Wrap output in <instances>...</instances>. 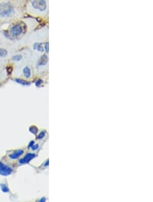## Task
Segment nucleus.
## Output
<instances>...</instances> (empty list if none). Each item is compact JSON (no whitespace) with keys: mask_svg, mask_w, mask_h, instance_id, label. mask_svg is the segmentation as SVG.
Wrapping results in <instances>:
<instances>
[{"mask_svg":"<svg viewBox=\"0 0 153 202\" xmlns=\"http://www.w3.org/2000/svg\"><path fill=\"white\" fill-rule=\"evenodd\" d=\"M30 6L33 11L41 17H46L49 13L48 0H31Z\"/></svg>","mask_w":153,"mask_h":202,"instance_id":"f257e3e1","label":"nucleus"},{"mask_svg":"<svg viewBox=\"0 0 153 202\" xmlns=\"http://www.w3.org/2000/svg\"><path fill=\"white\" fill-rule=\"evenodd\" d=\"M15 8L10 2H3L0 4V17H12L15 14Z\"/></svg>","mask_w":153,"mask_h":202,"instance_id":"f03ea898","label":"nucleus"},{"mask_svg":"<svg viewBox=\"0 0 153 202\" xmlns=\"http://www.w3.org/2000/svg\"><path fill=\"white\" fill-rule=\"evenodd\" d=\"M24 33V27L21 23H17L10 28L9 33H8L10 39L17 38L20 37Z\"/></svg>","mask_w":153,"mask_h":202,"instance_id":"7ed1b4c3","label":"nucleus"},{"mask_svg":"<svg viewBox=\"0 0 153 202\" xmlns=\"http://www.w3.org/2000/svg\"><path fill=\"white\" fill-rule=\"evenodd\" d=\"M12 173V169L10 168L7 165L4 164L2 162H0V175L1 176H9Z\"/></svg>","mask_w":153,"mask_h":202,"instance_id":"20e7f679","label":"nucleus"},{"mask_svg":"<svg viewBox=\"0 0 153 202\" xmlns=\"http://www.w3.org/2000/svg\"><path fill=\"white\" fill-rule=\"evenodd\" d=\"M36 156V154L28 153L23 157V158H22L20 161H19V163H20V164H27V163H29L30 161H31V160L34 159Z\"/></svg>","mask_w":153,"mask_h":202,"instance_id":"39448f33","label":"nucleus"},{"mask_svg":"<svg viewBox=\"0 0 153 202\" xmlns=\"http://www.w3.org/2000/svg\"><path fill=\"white\" fill-rule=\"evenodd\" d=\"M24 152V150H15L12 153L8 155L9 158L10 159H17L18 158H19L22 155H23Z\"/></svg>","mask_w":153,"mask_h":202,"instance_id":"423d86ee","label":"nucleus"},{"mask_svg":"<svg viewBox=\"0 0 153 202\" xmlns=\"http://www.w3.org/2000/svg\"><path fill=\"white\" fill-rule=\"evenodd\" d=\"M48 61H49V58L46 54H43V55L40 57V59L38 60L37 63V65L38 67L41 66H45L47 65Z\"/></svg>","mask_w":153,"mask_h":202,"instance_id":"0eeeda50","label":"nucleus"},{"mask_svg":"<svg viewBox=\"0 0 153 202\" xmlns=\"http://www.w3.org/2000/svg\"><path fill=\"white\" fill-rule=\"evenodd\" d=\"M33 49L35 50H37L38 52L42 53L44 51V47L43 46L42 43L40 42H36L34 43L33 45Z\"/></svg>","mask_w":153,"mask_h":202,"instance_id":"6e6552de","label":"nucleus"},{"mask_svg":"<svg viewBox=\"0 0 153 202\" xmlns=\"http://www.w3.org/2000/svg\"><path fill=\"white\" fill-rule=\"evenodd\" d=\"M23 75L27 78H29L31 76V70L29 66H25L23 69Z\"/></svg>","mask_w":153,"mask_h":202,"instance_id":"1a4fd4ad","label":"nucleus"},{"mask_svg":"<svg viewBox=\"0 0 153 202\" xmlns=\"http://www.w3.org/2000/svg\"><path fill=\"white\" fill-rule=\"evenodd\" d=\"M14 81L18 83V84L19 85H21L22 86H30L31 85V83L29 82H27V81H24V80L23 79H20V78H16L14 79Z\"/></svg>","mask_w":153,"mask_h":202,"instance_id":"9d476101","label":"nucleus"},{"mask_svg":"<svg viewBox=\"0 0 153 202\" xmlns=\"http://www.w3.org/2000/svg\"><path fill=\"white\" fill-rule=\"evenodd\" d=\"M0 187H1L3 193H8L10 191L9 188L6 184H0Z\"/></svg>","mask_w":153,"mask_h":202,"instance_id":"9b49d317","label":"nucleus"},{"mask_svg":"<svg viewBox=\"0 0 153 202\" xmlns=\"http://www.w3.org/2000/svg\"><path fill=\"white\" fill-rule=\"evenodd\" d=\"M23 59V56L21 54H15L13 57H12V59L14 61H20Z\"/></svg>","mask_w":153,"mask_h":202,"instance_id":"f8f14e48","label":"nucleus"},{"mask_svg":"<svg viewBox=\"0 0 153 202\" xmlns=\"http://www.w3.org/2000/svg\"><path fill=\"white\" fill-rule=\"evenodd\" d=\"M7 55H8V51L4 49L0 48V57L4 58V57H6Z\"/></svg>","mask_w":153,"mask_h":202,"instance_id":"ddd939ff","label":"nucleus"},{"mask_svg":"<svg viewBox=\"0 0 153 202\" xmlns=\"http://www.w3.org/2000/svg\"><path fill=\"white\" fill-rule=\"evenodd\" d=\"M29 131L31 133H33L34 135H36L37 133V131H38V129L36 127H35V126H31L29 127Z\"/></svg>","mask_w":153,"mask_h":202,"instance_id":"4468645a","label":"nucleus"},{"mask_svg":"<svg viewBox=\"0 0 153 202\" xmlns=\"http://www.w3.org/2000/svg\"><path fill=\"white\" fill-rule=\"evenodd\" d=\"M46 133V131H42V132H40L39 133V135H38V136H37V140H41V139L44 138V136H45Z\"/></svg>","mask_w":153,"mask_h":202,"instance_id":"2eb2a0df","label":"nucleus"},{"mask_svg":"<svg viewBox=\"0 0 153 202\" xmlns=\"http://www.w3.org/2000/svg\"><path fill=\"white\" fill-rule=\"evenodd\" d=\"M42 83H43V81H42V80H38V81H37L36 82V86H37V87H40V86L42 85Z\"/></svg>","mask_w":153,"mask_h":202,"instance_id":"dca6fc26","label":"nucleus"},{"mask_svg":"<svg viewBox=\"0 0 153 202\" xmlns=\"http://www.w3.org/2000/svg\"><path fill=\"white\" fill-rule=\"evenodd\" d=\"M38 148H39V145H38V144H36V145H33L32 147H31V150H33V151H35V150H36L38 149Z\"/></svg>","mask_w":153,"mask_h":202,"instance_id":"f3484780","label":"nucleus"},{"mask_svg":"<svg viewBox=\"0 0 153 202\" xmlns=\"http://www.w3.org/2000/svg\"><path fill=\"white\" fill-rule=\"evenodd\" d=\"M33 145H34V141H31L29 144V145H28V148L29 149H31V147H32Z\"/></svg>","mask_w":153,"mask_h":202,"instance_id":"a211bd4d","label":"nucleus"},{"mask_svg":"<svg viewBox=\"0 0 153 202\" xmlns=\"http://www.w3.org/2000/svg\"><path fill=\"white\" fill-rule=\"evenodd\" d=\"M46 199L45 198V197H42V198H41L40 199V200H39V201H40V202H43V201H46Z\"/></svg>","mask_w":153,"mask_h":202,"instance_id":"6ab92c4d","label":"nucleus"}]
</instances>
